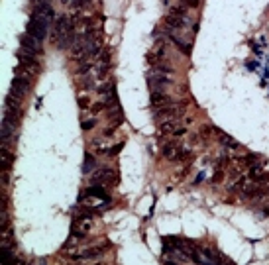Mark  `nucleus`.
I'll use <instances>...</instances> for the list:
<instances>
[{"mask_svg": "<svg viewBox=\"0 0 269 265\" xmlns=\"http://www.w3.org/2000/svg\"><path fill=\"white\" fill-rule=\"evenodd\" d=\"M165 26L169 30H187V28H193V32H197V24H193L189 20V16H175V14H169L165 18Z\"/></svg>", "mask_w": 269, "mask_h": 265, "instance_id": "f257e3e1", "label": "nucleus"}, {"mask_svg": "<svg viewBox=\"0 0 269 265\" xmlns=\"http://www.w3.org/2000/svg\"><path fill=\"white\" fill-rule=\"evenodd\" d=\"M20 50L30 53V55H36V57L44 53V50H42V42L36 40V38H32L30 34H24V36L20 38Z\"/></svg>", "mask_w": 269, "mask_h": 265, "instance_id": "f03ea898", "label": "nucleus"}, {"mask_svg": "<svg viewBox=\"0 0 269 265\" xmlns=\"http://www.w3.org/2000/svg\"><path fill=\"white\" fill-rule=\"evenodd\" d=\"M148 79H150V89H152V93H154V91H165V89L171 85L167 73L156 71V69H154V73H150Z\"/></svg>", "mask_w": 269, "mask_h": 265, "instance_id": "7ed1b4c3", "label": "nucleus"}, {"mask_svg": "<svg viewBox=\"0 0 269 265\" xmlns=\"http://www.w3.org/2000/svg\"><path fill=\"white\" fill-rule=\"evenodd\" d=\"M163 158L165 159H171V161H183V158H187L189 156V152L187 150H183V148H179L177 144H165L161 150Z\"/></svg>", "mask_w": 269, "mask_h": 265, "instance_id": "20e7f679", "label": "nucleus"}, {"mask_svg": "<svg viewBox=\"0 0 269 265\" xmlns=\"http://www.w3.org/2000/svg\"><path fill=\"white\" fill-rule=\"evenodd\" d=\"M114 173H116L114 169H103V171H99V173L93 177V183H99V185H116L118 179H116Z\"/></svg>", "mask_w": 269, "mask_h": 265, "instance_id": "39448f33", "label": "nucleus"}, {"mask_svg": "<svg viewBox=\"0 0 269 265\" xmlns=\"http://www.w3.org/2000/svg\"><path fill=\"white\" fill-rule=\"evenodd\" d=\"M152 105L156 108H161V106L173 105V101H171V97L165 91H154L152 93Z\"/></svg>", "mask_w": 269, "mask_h": 265, "instance_id": "423d86ee", "label": "nucleus"}, {"mask_svg": "<svg viewBox=\"0 0 269 265\" xmlns=\"http://www.w3.org/2000/svg\"><path fill=\"white\" fill-rule=\"evenodd\" d=\"M215 134L220 138V142L226 146V148H232V150H238V142L234 140V138H230L228 134H224V132H220L218 128H215Z\"/></svg>", "mask_w": 269, "mask_h": 265, "instance_id": "0eeeda50", "label": "nucleus"}, {"mask_svg": "<svg viewBox=\"0 0 269 265\" xmlns=\"http://www.w3.org/2000/svg\"><path fill=\"white\" fill-rule=\"evenodd\" d=\"M167 40H171V42H173L181 52L185 53V55H191V44H185V42H183L181 38H177L175 34H167Z\"/></svg>", "mask_w": 269, "mask_h": 265, "instance_id": "6e6552de", "label": "nucleus"}, {"mask_svg": "<svg viewBox=\"0 0 269 265\" xmlns=\"http://www.w3.org/2000/svg\"><path fill=\"white\" fill-rule=\"evenodd\" d=\"M95 167H97V159H95V156L87 154V156H85V163H83V173H85V175H89Z\"/></svg>", "mask_w": 269, "mask_h": 265, "instance_id": "1a4fd4ad", "label": "nucleus"}, {"mask_svg": "<svg viewBox=\"0 0 269 265\" xmlns=\"http://www.w3.org/2000/svg\"><path fill=\"white\" fill-rule=\"evenodd\" d=\"M187 8H199V4H201V0H181Z\"/></svg>", "mask_w": 269, "mask_h": 265, "instance_id": "9d476101", "label": "nucleus"}, {"mask_svg": "<svg viewBox=\"0 0 269 265\" xmlns=\"http://www.w3.org/2000/svg\"><path fill=\"white\" fill-rule=\"evenodd\" d=\"M95 124H97L95 120H91V122H83V130H93V128H95Z\"/></svg>", "mask_w": 269, "mask_h": 265, "instance_id": "9b49d317", "label": "nucleus"}, {"mask_svg": "<svg viewBox=\"0 0 269 265\" xmlns=\"http://www.w3.org/2000/svg\"><path fill=\"white\" fill-rule=\"evenodd\" d=\"M85 2H87V0H73V6H77V8H79V6H83Z\"/></svg>", "mask_w": 269, "mask_h": 265, "instance_id": "f8f14e48", "label": "nucleus"}, {"mask_svg": "<svg viewBox=\"0 0 269 265\" xmlns=\"http://www.w3.org/2000/svg\"><path fill=\"white\" fill-rule=\"evenodd\" d=\"M63 2H67V0H63Z\"/></svg>", "mask_w": 269, "mask_h": 265, "instance_id": "ddd939ff", "label": "nucleus"}]
</instances>
